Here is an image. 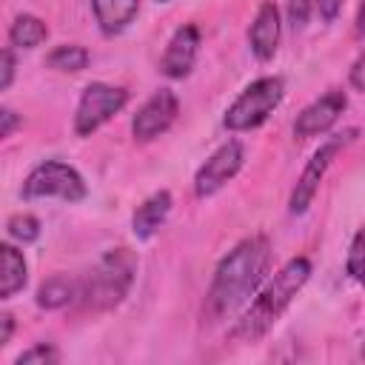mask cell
Masks as SVG:
<instances>
[{
	"label": "cell",
	"instance_id": "cell-30",
	"mask_svg": "<svg viewBox=\"0 0 365 365\" xmlns=\"http://www.w3.org/2000/svg\"><path fill=\"white\" fill-rule=\"evenodd\" d=\"M157 3H168V0H157Z\"/></svg>",
	"mask_w": 365,
	"mask_h": 365
},
{
	"label": "cell",
	"instance_id": "cell-2",
	"mask_svg": "<svg viewBox=\"0 0 365 365\" xmlns=\"http://www.w3.org/2000/svg\"><path fill=\"white\" fill-rule=\"evenodd\" d=\"M308 277H311V259L308 257L288 259L265 282V288L257 294V299L242 311V317L237 319V325L231 331V339H240V342H257V339H262L277 325V319L285 314V308L294 302V297L302 291V285L308 282Z\"/></svg>",
	"mask_w": 365,
	"mask_h": 365
},
{
	"label": "cell",
	"instance_id": "cell-3",
	"mask_svg": "<svg viewBox=\"0 0 365 365\" xmlns=\"http://www.w3.org/2000/svg\"><path fill=\"white\" fill-rule=\"evenodd\" d=\"M137 277V257L128 248H111L100 257V262L91 268L88 277L80 279V297L77 305L83 311L100 314V311H111L117 308Z\"/></svg>",
	"mask_w": 365,
	"mask_h": 365
},
{
	"label": "cell",
	"instance_id": "cell-9",
	"mask_svg": "<svg viewBox=\"0 0 365 365\" xmlns=\"http://www.w3.org/2000/svg\"><path fill=\"white\" fill-rule=\"evenodd\" d=\"M177 114H180V100H177V94H174L171 88L154 91V94L137 108V114H134V120H131V134H134V140H137V143H148V140L165 134V131L174 125Z\"/></svg>",
	"mask_w": 365,
	"mask_h": 365
},
{
	"label": "cell",
	"instance_id": "cell-12",
	"mask_svg": "<svg viewBox=\"0 0 365 365\" xmlns=\"http://www.w3.org/2000/svg\"><path fill=\"white\" fill-rule=\"evenodd\" d=\"M248 43H251V51L257 60L268 63L274 54H277V46H279V11L274 3H262L251 29H248Z\"/></svg>",
	"mask_w": 365,
	"mask_h": 365
},
{
	"label": "cell",
	"instance_id": "cell-13",
	"mask_svg": "<svg viewBox=\"0 0 365 365\" xmlns=\"http://www.w3.org/2000/svg\"><path fill=\"white\" fill-rule=\"evenodd\" d=\"M91 11H94L100 31L106 37H114V34H123L134 23L140 11V0H91Z\"/></svg>",
	"mask_w": 365,
	"mask_h": 365
},
{
	"label": "cell",
	"instance_id": "cell-27",
	"mask_svg": "<svg viewBox=\"0 0 365 365\" xmlns=\"http://www.w3.org/2000/svg\"><path fill=\"white\" fill-rule=\"evenodd\" d=\"M11 334H14V317H11V314H3V317H0V348L9 345Z\"/></svg>",
	"mask_w": 365,
	"mask_h": 365
},
{
	"label": "cell",
	"instance_id": "cell-25",
	"mask_svg": "<svg viewBox=\"0 0 365 365\" xmlns=\"http://www.w3.org/2000/svg\"><path fill=\"white\" fill-rule=\"evenodd\" d=\"M20 125V117L11 108H0V137H11V131Z\"/></svg>",
	"mask_w": 365,
	"mask_h": 365
},
{
	"label": "cell",
	"instance_id": "cell-22",
	"mask_svg": "<svg viewBox=\"0 0 365 365\" xmlns=\"http://www.w3.org/2000/svg\"><path fill=\"white\" fill-rule=\"evenodd\" d=\"M311 20V0H288V23L294 29L308 26Z\"/></svg>",
	"mask_w": 365,
	"mask_h": 365
},
{
	"label": "cell",
	"instance_id": "cell-15",
	"mask_svg": "<svg viewBox=\"0 0 365 365\" xmlns=\"http://www.w3.org/2000/svg\"><path fill=\"white\" fill-rule=\"evenodd\" d=\"M80 297V279L68 277V274H54L48 277L40 288H37V305L46 308V311H57V308H66L71 302H77Z\"/></svg>",
	"mask_w": 365,
	"mask_h": 365
},
{
	"label": "cell",
	"instance_id": "cell-5",
	"mask_svg": "<svg viewBox=\"0 0 365 365\" xmlns=\"http://www.w3.org/2000/svg\"><path fill=\"white\" fill-rule=\"evenodd\" d=\"M20 194H23V200L57 197L63 202H80V200H86L88 188L77 168H71L68 163H60V160H46L29 171Z\"/></svg>",
	"mask_w": 365,
	"mask_h": 365
},
{
	"label": "cell",
	"instance_id": "cell-20",
	"mask_svg": "<svg viewBox=\"0 0 365 365\" xmlns=\"http://www.w3.org/2000/svg\"><path fill=\"white\" fill-rule=\"evenodd\" d=\"M6 234L11 237V240H17V242H34L37 237H40V220L34 217V214H14V217H9V222H6Z\"/></svg>",
	"mask_w": 365,
	"mask_h": 365
},
{
	"label": "cell",
	"instance_id": "cell-14",
	"mask_svg": "<svg viewBox=\"0 0 365 365\" xmlns=\"http://www.w3.org/2000/svg\"><path fill=\"white\" fill-rule=\"evenodd\" d=\"M168 211H171V194L168 191H154L131 214V231H134V237L137 240H151L160 231V225L165 222Z\"/></svg>",
	"mask_w": 365,
	"mask_h": 365
},
{
	"label": "cell",
	"instance_id": "cell-17",
	"mask_svg": "<svg viewBox=\"0 0 365 365\" xmlns=\"http://www.w3.org/2000/svg\"><path fill=\"white\" fill-rule=\"evenodd\" d=\"M46 37H48V26L37 14H17L14 23L9 26V43L17 48H37L40 43H46Z\"/></svg>",
	"mask_w": 365,
	"mask_h": 365
},
{
	"label": "cell",
	"instance_id": "cell-10",
	"mask_svg": "<svg viewBox=\"0 0 365 365\" xmlns=\"http://www.w3.org/2000/svg\"><path fill=\"white\" fill-rule=\"evenodd\" d=\"M197 54H200V29L194 23H185L171 34V40L160 57V74L168 80L188 77L197 63Z\"/></svg>",
	"mask_w": 365,
	"mask_h": 365
},
{
	"label": "cell",
	"instance_id": "cell-7",
	"mask_svg": "<svg viewBox=\"0 0 365 365\" xmlns=\"http://www.w3.org/2000/svg\"><path fill=\"white\" fill-rule=\"evenodd\" d=\"M128 103V91L108 83H88L80 94L77 111H74V131L77 137H91L97 128H103L114 114H120Z\"/></svg>",
	"mask_w": 365,
	"mask_h": 365
},
{
	"label": "cell",
	"instance_id": "cell-19",
	"mask_svg": "<svg viewBox=\"0 0 365 365\" xmlns=\"http://www.w3.org/2000/svg\"><path fill=\"white\" fill-rule=\"evenodd\" d=\"M345 274L365 285V228H359L351 240V248H348V259H345Z\"/></svg>",
	"mask_w": 365,
	"mask_h": 365
},
{
	"label": "cell",
	"instance_id": "cell-4",
	"mask_svg": "<svg viewBox=\"0 0 365 365\" xmlns=\"http://www.w3.org/2000/svg\"><path fill=\"white\" fill-rule=\"evenodd\" d=\"M282 97H285L282 77H259V80H254L228 106L222 123H225L228 131H251V128H259L274 114V108L282 103Z\"/></svg>",
	"mask_w": 365,
	"mask_h": 365
},
{
	"label": "cell",
	"instance_id": "cell-21",
	"mask_svg": "<svg viewBox=\"0 0 365 365\" xmlns=\"http://www.w3.org/2000/svg\"><path fill=\"white\" fill-rule=\"evenodd\" d=\"M60 359V351L54 348V345H48V342H37V345H31V348H26L14 362L17 365H31V362H40V365H51V362H57Z\"/></svg>",
	"mask_w": 365,
	"mask_h": 365
},
{
	"label": "cell",
	"instance_id": "cell-1",
	"mask_svg": "<svg viewBox=\"0 0 365 365\" xmlns=\"http://www.w3.org/2000/svg\"><path fill=\"white\" fill-rule=\"evenodd\" d=\"M271 268V242L265 234H251L240 240L217 265L208 288V314L225 319L240 311L257 288L265 282Z\"/></svg>",
	"mask_w": 365,
	"mask_h": 365
},
{
	"label": "cell",
	"instance_id": "cell-18",
	"mask_svg": "<svg viewBox=\"0 0 365 365\" xmlns=\"http://www.w3.org/2000/svg\"><path fill=\"white\" fill-rule=\"evenodd\" d=\"M46 66L54 71H66V74H77L88 66V48L77 46V43H63L54 51H48Z\"/></svg>",
	"mask_w": 365,
	"mask_h": 365
},
{
	"label": "cell",
	"instance_id": "cell-26",
	"mask_svg": "<svg viewBox=\"0 0 365 365\" xmlns=\"http://www.w3.org/2000/svg\"><path fill=\"white\" fill-rule=\"evenodd\" d=\"M314 3H317L319 17H322L325 23H334L336 14H339V9H342V0H314Z\"/></svg>",
	"mask_w": 365,
	"mask_h": 365
},
{
	"label": "cell",
	"instance_id": "cell-8",
	"mask_svg": "<svg viewBox=\"0 0 365 365\" xmlns=\"http://www.w3.org/2000/svg\"><path fill=\"white\" fill-rule=\"evenodd\" d=\"M245 163V148L240 140H228L222 143L194 174V194L200 200L214 197L220 188H225V182H231L237 177V171Z\"/></svg>",
	"mask_w": 365,
	"mask_h": 365
},
{
	"label": "cell",
	"instance_id": "cell-23",
	"mask_svg": "<svg viewBox=\"0 0 365 365\" xmlns=\"http://www.w3.org/2000/svg\"><path fill=\"white\" fill-rule=\"evenodd\" d=\"M0 68H3L0 91H9V86H11V80H14V68H17V60H14V51H11V48H3V54H0Z\"/></svg>",
	"mask_w": 365,
	"mask_h": 365
},
{
	"label": "cell",
	"instance_id": "cell-16",
	"mask_svg": "<svg viewBox=\"0 0 365 365\" xmlns=\"http://www.w3.org/2000/svg\"><path fill=\"white\" fill-rule=\"evenodd\" d=\"M0 257H3V274H0V297L3 299H11L17 291L26 288V279H29V268H26V259L23 254L14 248V245H3L0 248Z\"/></svg>",
	"mask_w": 365,
	"mask_h": 365
},
{
	"label": "cell",
	"instance_id": "cell-28",
	"mask_svg": "<svg viewBox=\"0 0 365 365\" xmlns=\"http://www.w3.org/2000/svg\"><path fill=\"white\" fill-rule=\"evenodd\" d=\"M356 31L365 37V0H362L359 9H356Z\"/></svg>",
	"mask_w": 365,
	"mask_h": 365
},
{
	"label": "cell",
	"instance_id": "cell-24",
	"mask_svg": "<svg viewBox=\"0 0 365 365\" xmlns=\"http://www.w3.org/2000/svg\"><path fill=\"white\" fill-rule=\"evenodd\" d=\"M348 83H351L356 91L365 94V51L354 60V66H351V71H348Z\"/></svg>",
	"mask_w": 365,
	"mask_h": 365
},
{
	"label": "cell",
	"instance_id": "cell-11",
	"mask_svg": "<svg viewBox=\"0 0 365 365\" xmlns=\"http://www.w3.org/2000/svg\"><path fill=\"white\" fill-rule=\"evenodd\" d=\"M345 106H348V100H345L342 91H328V94H322L319 100H314L311 106H305V108L297 114V120H294V134H297L299 140L325 134V131L339 120V114L345 111Z\"/></svg>",
	"mask_w": 365,
	"mask_h": 365
},
{
	"label": "cell",
	"instance_id": "cell-29",
	"mask_svg": "<svg viewBox=\"0 0 365 365\" xmlns=\"http://www.w3.org/2000/svg\"><path fill=\"white\" fill-rule=\"evenodd\" d=\"M359 356H362V359H365V342H362V348H359Z\"/></svg>",
	"mask_w": 365,
	"mask_h": 365
},
{
	"label": "cell",
	"instance_id": "cell-6",
	"mask_svg": "<svg viewBox=\"0 0 365 365\" xmlns=\"http://www.w3.org/2000/svg\"><path fill=\"white\" fill-rule=\"evenodd\" d=\"M356 137H359V128H345V131L328 137V140L311 154L308 165L302 168L297 185H294V191H291V200H288V211H291V214H305V211L311 208V202H314V197H317V191H319V182H322L325 171L331 168V163L336 160V154H339L345 145H351Z\"/></svg>",
	"mask_w": 365,
	"mask_h": 365
}]
</instances>
